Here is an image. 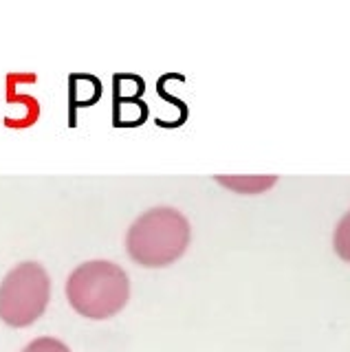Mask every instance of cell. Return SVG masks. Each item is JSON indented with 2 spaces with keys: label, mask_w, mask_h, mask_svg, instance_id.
<instances>
[{
  "label": "cell",
  "mask_w": 350,
  "mask_h": 352,
  "mask_svg": "<svg viewBox=\"0 0 350 352\" xmlns=\"http://www.w3.org/2000/svg\"><path fill=\"white\" fill-rule=\"evenodd\" d=\"M51 297V280L38 262H23L0 284V319L12 328H25L42 317Z\"/></svg>",
  "instance_id": "obj_3"
},
{
  "label": "cell",
  "mask_w": 350,
  "mask_h": 352,
  "mask_svg": "<svg viewBox=\"0 0 350 352\" xmlns=\"http://www.w3.org/2000/svg\"><path fill=\"white\" fill-rule=\"evenodd\" d=\"M218 181H221L223 185H227V187H234V190L247 192V194L260 192V190H265V187H271L273 183H276L273 176H269V179H251V181H245V179H225V176H218Z\"/></svg>",
  "instance_id": "obj_6"
},
{
  "label": "cell",
  "mask_w": 350,
  "mask_h": 352,
  "mask_svg": "<svg viewBox=\"0 0 350 352\" xmlns=\"http://www.w3.org/2000/svg\"><path fill=\"white\" fill-rule=\"evenodd\" d=\"M146 117V102H141V99H115V126H141Z\"/></svg>",
  "instance_id": "obj_4"
},
{
  "label": "cell",
  "mask_w": 350,
  "mask_h": 352,
  "mask_svg": "<svg viewBox=\"0 0 350 352\" xmlns=\"http://www.w3.org/2000/svg\"><path fill=\"white\" fill-rule=\"evenodd\" d=\"M190 223L174 207H152L128 229V256L141 267L161 269L177 262L190 245Z\"/></svg>",
  "instance_id": "obj_1"
},
{
  "label": "cell",
  "mask_w": 350,
  "mask_h": 352,
  "mask_svg": "<svg viewBox=\"0 0 350 352\" xmlns=\"http://www.w3.org/2000/svg\"><path fill=\"white\" fill-rule=\"evenodd\" d=\"M67 297L75 313L89 319H108L124 311L130 300V280L115 262L91 260L69 275Z\"/></svg>",
  "instance_id": "obj_2"
},
{
  "label": "cell",
  "mask_w": 350,
  "mask_h": 352,
  "mask_svg": "<svg viewBox=\"0 0 350 352\" xmlns=\"http://www.w3.org/2000/svg\"><path fill=\"white\" fill-rule=\"evenodd\" d=\"M333 245H335V253L342 260L350 262V212L339 220V225L335 229V238H333Z\"/></svg>",
  "instance_id": "obj_5"
},
{
  "label": "cell",
  "mask_w": 350,
  "mask_h": 352,
  "mask_svg": "<svg viewBox=\"0 0 350 352\" xmlns=\"http://www.w3.org/2000/svg\"><path fill=\"white\" fill-rule=\"evenodd\" d=\"M23 352H71L67 344H62L60 339H53V337H40L34 339L31 344L23 350Z\"/></svg>",
  "instance_id": "obj_7"
}]
</instances>
